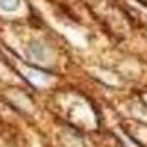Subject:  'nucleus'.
I'll list each match as a JSON object with an SVG mask.
<instances>
[{
    "instance_id": "f257e3e1",
    "label": "nucleus",
    "mask_w": 147,
    "mask_h": 147,
    "mask_svg": "<svg viewBox=\"0 0 147 147\" xmlns=\"http://www.w3.org/2000/svg\"><path fill=\"white\" fill-rule=\"evenodd\" d=\"M0 7L5 11H13L18 7V0H0Z\"/></svg>"
}]
</instances>
